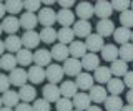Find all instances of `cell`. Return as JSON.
Segmentation results:
<instances>
[{
	"mask_svg": "<svg viewBox=\"0 0 133 111\" xmlns=\"http://www.w3.org/2000/svg\"><path fill=\"white\" fill-rule=\"evenodd\" d=\"M63 68L60 66L58 63H50L47 70H45V76H47V80H48V83H53V85H57V83H62V80H63Z\"/></svg>",
	"mask_w": 133,
	"mask_h": 111,
	"instance_id": "obj_1",
	"label": "cell"
},
{
	"mask_svg": "<svg viewBox=\"0 0 133 111\" xmlns=\"http://www.w3.org/2000/svg\"><path fill=\"white\" fill-rule=\"evenodd\" d=\"M37 18H38L40 25H43V27H53V23L57 22V12L53 10V9H50V7H45V9H40Z\"/></svg>",
	"mask_w": 133,
	"mask_h": 111,
	"instance_id": "obj_2",
	"label": "cell"
},
{
	"mask_svg": "<svg viewBox=\"0 0 133 111\" xmlns=\"http://www.w3.org/2000/svg\"><path fill=\"white\" fill-rule=\"evenodd\" d=\"M93 13L97 15L100 20H107L110 18V15L113 13V9H111V3L107 2V0H98L93 5Z\"/></svg>",
	"mask_w": 133,
	"mask_h": 111,
	"instance_id": "obj_3",
	"label": "cell"
},
{
	"mask_svg": "<svg viewBox=\"0 0 133 111\" xmlns=\"http://www.w3.org/2000/svg\"><path fill=\"white\" fill-rule=\"evenodd\" d=\"M63 73L68 76H78L82 73V61L77 60V58H66L63 61Z\"/></svg>",
	"mask_w": 133,
	"mask_h": 111,
	"instance_id": "obj_4",
	"label": "cell"
},
{
	"mask_svg": "<svg viewBox=\"0 0 133 111\" xmlns=\"http://www.w3.org/2000/svg\"><path fill=\"white\" fill-rule=\"evenodd\" d=\"M85 47H87V51L97 53V51H102V48L105 47V42H103V38L100 35L91 33L90 36L85 38Z\"/></svg>",
	"mask_w": 133,
	"mask_h": 111,
	"instance_id": "obj_5",
	"label": "cell"
},
{
	"mask_svg": "<svg viewBox=\"0 0 133 111\" xmlns=\"http://www.w3.org/2000/svg\"><path fill=\"white\" fill-rule=\"evenodd\" d=\"M8 80H10V85L22 88L23 85H27L28 76H27V71H25L23 68H15V70H12V71H10V75H8Z\"/></svg>",
	"mask_w": 133,
	"mask_h": 111,
	"instance_id": "obj_6",
	"label": "cell"
},
{
	"mask_svg": "<svg viewBox=\"0 0 133 111\" xmlns=\"http://www.w3.org/2000/svg\"><path fill=\"white\" fill-rule=\"evenodd\" d=\"M22 38V45H23V48H27V50H33V48H37L38 47V43H40V33H37V32H23V35L20 36Z\"/></svg>",
	"mask_w": 133,
	"mask_h": 111,
	"instance_id": "obj_7",
	"label": "cell"
},
{
	"mask_svg": "<svg viewBox=\"0 0 133 111\" xmlns=\"http://www.w3.org/2000/svg\"><path fill=\"white\" fill-rule=\"evenodd\" d=\"M42 94H43V100H47L48 103H57V101L62 98L60 88H58L57 85H53V83L45 85L43 90H42Z\"/></svg>",
	"mask_w": 133,
	"mask_h": 111,
	"instance_id": "obj_8",
	"label": "cell"
},
{
	"mask_svg": "<svg viewBox=\"0 0 133 111\" xmlns=\"http://www.w3.org/2000/svg\"><path fill=\"white\" fill-rule=\"evenodd\" d=\"M33 63L37 65V66H48L50 63H52V53L50 50H45V48H40V50H37L33 53Z\"/></svg>",
	"mask_w": 133,
	"mask_h": 111,
	"instance_id": "obj_9",
	"label": "cell"
},
{
	"mask_svg": "<svg viewBox=\"0 0 133 111\" xmlns=\"http://www.w3.org/2000/svg\"><path fill=\"white\" fill-rule=\"evenodd\" d=\"M20 27L25 28V32H30L33 30L37 25H38V18H37L35 13H30V12H23L22 15H20Z\"/></svg>",
	"mask_w": 133,
	"mask_h": 111,
	"instance_id": "obj_10",
	"label": "cell"
},
{
	"mask_svg": "<svg viewBox=\"0 0 133 111\" xmlns=\"http://www.w3.org/2000/svg\"><path fill=\"white\" fill-rule=\"evenodd\" d=\"M27 76H28V81L33 83V85H40V83H43V80H47L45 70L42 66H37V65L30 66V70L27 71Z\"/></svg>",
	"mask_w": 133,
	"mask_h": 111,
	"instance_id": "obj_11",
	"label": "cell"
},
{
	"mask_svg": "<svg viewBox=\"0 0 133 111\" xmlns=\"http://www.w3.org/2000/svg\"><path fill=\"white\" fill-rule=\"evenodd\" d=\"M95 28H97V35H100L102 38H107V36L113 35V32H115V23L111 22L110 18H107V20H100Z\"/></svg>",
	"mask_w": 133,
	"mask_h": 111,
	"instance_id": "obj_12",
	"label": "cell"
},
{
	"mask_svg": "<svg viewBox=\"0 0 133 111\" xmlns=\"http://www.w3.org/2000/svg\"><path fill=\"white\" fill-rule=\"evenodd\" d=\"M73 33L78 38H87V36L91 35V25L87 20H78V22L73 23Z\"/></svg>",
	"mask_w": 133,
	"mask_h": 111,
	"instance_id": "obj_13",
	"label": "cell"
},
{
	"mask_svg": "<svg viewBox=\"0 0 133 111\" xmlns=\"http://www.w3.org/2000/svg\"><path fill=\"white\" fill-rule=\"evenodd\" d=\"M57 22L62 25V28H70L75 23V13L72 10H63L57 12Z\"/></svg>",
	"mask_w": 133,
	"mask_h": 111,
	"instance_id": "obj_14",
	"label": "cell"
},
{
	"mask_svg": "<svg viewBox=\"0 0 133 111\" xmlns=\"http://www.w3.org/2000/svg\"><path fill=\"white\" fill-rule=\"evenodd\" d=\"M23 48V45H22V38L20 36H17V35H8L7 38H5V50L8 53H12V55H17L20 50Z\"/></svg>",
	"mask_w": 133,
	"mask_h": 111,
	"instance_id": "obj_15",
	"label": "cell"
},
{
	"mask_svg": "<svg viewBox=\"0 0 133 111\" xmlns=\"http://www.w3.org/2000/svg\"><path fill=\"white\" fill-rule=\"evenodd\" d=\"M2 28L3 32L8 35H15V32H18L20 28V20L17 17H12V15H8V17H5L2 20Z\"/></svg>",
	"mask_w": 133,
	"mask_h": 111,
	"instance_id": "obj_16",
	"label": "cell"
},
{
	"mask_svg": "<svg viewBox=\"0 0 133 111\" xmlns=\"http://www.w3.org/2000/svg\"><path fill=\"white\" fill-rule=\"evenodd\" d=\"M77 78V81H75V85H77L78 90H82V91H90L91 86H93V76L90 75V73H80Z\"/></svg>",
	"mask_w": 133,
	"mask_h": 111,
	"instance_id": "obj_17",
	"label": "cell"
},
{
	"mask_svg": "<svg viewBox=\"0 0 133 111\" xmlns=\"http://www.w3.org/2000/svg\"><path fill=\"white\" fill-rule=\"evenodd\" d=\"M68 51H70V55L73 56V58H83V56L87 55V47H85V42H82V40H73L72 43H70V47H68Z\"/></svg>",
	"mask_w": 133,
	"mask_h": 111,
	"instance_id": "obj_18",
	"label": "cell"
},
{
	"mask_svg": "<svg viewBox=\"0 0 133 111\" xmlns=\"http://www.w3.org/2000/svg\"><path fill=\"white\" fill-rule=\"evenodd\" d=\"M100 60H102V58H98L97 53H90L88 51L82 58V68L88 70V71H95V70L100 66Z\"/></svg>",
	"mask_w": 133,
	"mask_h": 111,
	"instance_id": "obj_19",
	"label": "cell"
},
{
	"mask_svg": "<svg viewBox=\"0 0 133 111\" xmlns=\"http://www.w3.org/2000/svg\"><path fill=\"white\" fill-rule=\"evenodd\" d=\"M50 53H52V58L55 60V61H65L70 56L68 47H66V45H62V43L53 45L52 50H50Z\"/></svg>",
	"mask_w": 133,
	"mask_h": 111,
	"instance_id": "obj_20",
	"label": "cell"
},
{
	"mask_svg": "<svg viewBox=\"0 0 133 111\" xmlns=\"http://www.w3.org/2000/svg\"><path fill=\"white\" fill-rule=\"evenodd\" d=\"M18 96H20V101L22 103H32L37 100V90L35 86L32 85H23L18 91Z\"/></svg>",
	"mask_w": 133,
	"mask_h": 111,
	"instance_id": "obj_21",
	"label": "cell"
},
{
	"mask_svg": "<svg viewBox=\"0 0 133 111\" xmlns=\"http://www.w3.org/2000/svg\"><path fill=\"white\" fill-rule=\"evenodd\" d=\"M72 103H73V108H75V109L85 111V109H87V108L90 106L91 100H90V96H88V94H87L85 91H80V93H77V94L73 96Z\"/></svg>",
	"mask_w": 133,
	"mask_h": 111,
	"instance_id": "obj_22",
	"label": "cell"
},
{
	"mask_svg": "<svg viewBox=\"0 0 133 111\" xmlns=\"http://www.w3.org/2000/svg\"><path fill=\"white\" fill-rule=\"evenodd\" d=\"M110 71H111V76H115V78H122V76L127 75V71H128V63L118 58V60L111 61V65H110Z\"/></svg>",
	"mask_w": 133,
	"mask_h": 111,
	"instance_id": "obj_23",
	"label": "cell"
},
{
	"mask_svg": "<svg viewBox=\"0 0 133 111\" xmlns=\"http://www.w3.org/2000/svg\"><path fill=\"white\" fill-rule=\"evenodd\" d=\"M90 100L95 103V105H100V103H105L107 100V90L103 88L102 85H97V86H91L90 93H88Z\"/></svg>",
	"mask_w": 133,
	"mask_h": 111,
	"instance_id": "obj_24",
	"label": "cell"
},
{
	"mask_svg": "<svg viewBox=\"0 0 133 111\" xmlns=\"http://www.w3.org/2000/svg\"><path fill=\"white\" fill-rule=\"evenodd\" d=\"M77 17L88 22V18L93 17V5L90 2H80L77 5Z\"/></svg>",
	"mask_w": 133,
	"mask_h": 111,
	"instance_id": "obj_25",
	"label": "cell"
},
{
	"mask_svg": "<svg viewBox=\"0 0 133 111\" xmlns=\"http://www.w3.org/2000/svg\"><path fill=\"white\" fill-rule=\"evenodd\" d=\"M60 88V94H62V98H73L75 94L78 93V88H77V85H75V81H70V80H66V81H62V85L58 86Z\"/></svg>",
	"mask_w": 133,
	"mask_h": 111,
	"instance_id": "obj_26",
	"label": "cell"
},
{
	"mask_svg": "<svg viewBox=\"0 0 133 111\" xmlns=\"http://www.w3.org/2000/svg\"><path fill=\"white\" fill-rule=\"evenodd\" d=\"M113 38H115V42H116V43H120V45H127V43H130V38H131V32H130V28H125V27H118V28H115V32H113Z\"/></svg>",
	"mask_w": 133,
	"mask_h": 111,
	"instance_id": "obj_27",
	"label": "cell"
},
{
	"mask_svg": "<svg viewBox=\"0 0 133 111\" xmlns=\"http://www.w3.org/2000/svg\"><path fill=\"white\" fill-rule=\"evenodd\" d=\"M111 71H110V66H100L95 70V75H93V80L97 81V83H108V81L111 80Z\"/></svg>",
	"mask_w": 133,
	"mask_h": 111,
	"instance_id": "obj_28",
	"label": "cell"
},
{
	"mask_svg": "<svg viewBox=\"0 0 133 111\" xmlns=\"http://www.w3.org/2000/svg\"><path fill=\"white\" fill-rule=\"evenodd\" d=\"M107 88H108V93L110 94H115V96H120L125 90V85H123V80L122 78H111L110 81L107 83Z\"/></svg>",
	"mask_w": 133,
	"mask_h": 111,
	"instance_id": "obj_29",
	"label": "cell"
},
{
	"mask_svg": "<svg viewBox=\"0 0 133 111\" xmlns=\"http://www.w3.org/2000/svg\"><path fill=\"white\" fill-rule=\"evenodd\" d=\"M57 40L62 45H70L75 40L73 28H60V30H57Z\"/></svg>",
	"mask_w": 133,
	"mask_h": 111,
	"instance_id": "obj_30",
	"label": "cell"
},
{
	"mask_svg": "<svg viewBox=\"0 0 133 111\" xmlns=\"http://www.w3.org/2000/svg\"><path fill=\"white\" fill-rule=\"evenodd\" d=\"M15 58H17V63H18L20 66H28V65L33 63V53H32V50L22 48V50L15 55Z\"/></svg>",
	"mask_w": 133,
	"mask_h": 111,
	"instance_id": "obj_31",
	"label": "cell"
},
{
	"mask_svg": "<svg viewBox=\"0 0 133 111\" xmlns=\"http://www.w3.org/2000/svg\"><path fill=\"white\" fill-rule=\"evenodd\" d=\"M17 58L12 53H3L2 56H0V68L2 70H7V71H12V70L17 68Z\"/></svg>",
	"mask_w": 133,
	"mask_h": 111,
	"instance_id": "obj_32",
	"label": "cell"
},
{
	"mask_svg": "<svg viewBox=\"0 0 133 111\" xmlns=\"http://www.w3.org/2000/svg\"><path fill=\"white\" fill-rule=\"evenodd\" d=\"M2 101H3V106L15 108V106L20 103V96H18L17 91H14V90H8V91H5L2 94Z\"/></svg>",
	"mask_w": 133,
	"mask_h": 111,
	"instance_id": "obj_33",
	"label": "cell"
},
{
	"mask_svg": "<svg viewBox=\"0 0 133 111\" xmlns=\"http://www.w3.org/2000/svg\"><path fill=\"white\" fill-rule=\"evenodd\" d=\"M102 60L110 61V63L118 60V47L116 45H105L102 48Z\"/></svg>",
	"mask_w": 133,
	"mask_h": 111,
	"instance_id": "obj_34",
	"label": "cell"
},
{
	"mask_svg": "<svg viewBox=\"0 0 133 111\" xmlns=\"http://www.w3.org/2000/svg\"><path fill=\"white\" fill-rule=\"evenodd\" d=\"M105 108H107V111H122V108H123L122 98H120V96H115V94L107 96V100H105Z\"/></svg>",
	"mask_w": 133,
	"mask_h": 111,
	"instance_id": "obj_35",
	"label": "cell"
},
{
	"mask_svg": "<svg viewBox=\"0 0 133 111\" xmlns=\"http://www.w3.org/2000/svg\"><path fill=\"white\" fill-rule=\"evenodd\" d=\"M57 40V30L53 27H43L40 30V42L43 43H53Z\"/></svg>",
	"mask_w": 133,
	"mask_h": 111,
	"instance_id": "obj_36",
	"label": "cell"
},
{
	"mask_svg": "<svg viewBox=\"0 0 133 111\" xmlns=\"http://www.w3.org/2000/svg\"><path fill=\"white\" fill-rule=\"evenodd\" d=\"M5 10L12 15V17H15L17 13H20V12L23 10V2L22 0H7L5 2Z\"/></svg>",
	"mask_w": 133,
	"mask_h": 111,
	"instance_id": "obj_37",
	"label": "cell"
},
{
	"mask_svg": "<svg viewBox=\"0 0 133 111\" xmlns=\"http://www.w3.org/2000/svg\"><path fill=\"white\" fill-rule=\"evenodd\" d=\"M118 56L120 60L123 61H133V43H127V45H122L118 48Z\"/></svg>",
	"mask_w": 133,
	"mask_h": 111,
	"instance_id": "obj_38",
	"label": "cell"
},
{
	"mask_svg": "<svg viewBox=\"0 0 133 111\" xmlns=\"http://www.w3.org/2000/svg\"><path fill=\"white\" fill-rule=\"evenodd\" d=\"M55 108H57V111H73V103L68 98H60L55 103Z\"/></svg>",
	"mask_w": 133,
	"mask_h": 111,
	"instance_id": "obj_39",
	"label": "cell"
},
{
	"mask_svg": "<svg viewBox=\"0 0 133 111\" xmlns=\"http://www.w3.org/2000/svg\"><path fill=\"white\" fill-rule=\"evenodd\" d=\"M120 23H122V27H125V28H131L133 27V12L127 10V12H123V13H120Z\"/></svg>",
	"mask_w": 133,
	"mask_h": 111,
	"instance_id": "obj_40",
	"label": "cell"
},
{
	"mask_svg": "<svg viewBox=\"0 0 133 111\" xmlns=\"http://www.w3.org/2000/svg\"><path fill=\"white\" fill-rule=\"evenodd\" d=\"M32 108H33V111H52L50 103L47 100H43V98H37V100L33 101Z\"/></svg>",
	"mask_w": 133,
	"mask_h": 111,
	"instance_id": "obj_41",
	"label": "cell"
},
{
	"mask_svg": "<svg viewBox=\"0 0 133 111\" xmlns=\"http://www.w3.org/2000/svg\"><path fill=\"white\" fill-rule=\"evenodd\" d=\"M110 3H111V9L120 12V13L130 10V2H128V0H113V2H110Z\"/></svg>",
	"mask_w": 133,
	"mask_h": 111,
	"instance_id": "obj_42",
	"label": "cell"
},
{
	"mask_svg": "<svg viewBox=\"0 0 133 111\" xmlns=\"http://www.w3.org/2000/svg\"><path fill=\"white\" fill-rule=\"evenodd\" d=\"M40 5H42L40 0H25L23 2L25 12H30V13H35L37 10H40Z\"/></svg>",
	"mask_w": 133,
	"mask_h": 111,
	"instance_id": "obj_43",
	"label": "cell"
},
{
	"mask_svg": "<svg viewBox=\"0 0 133 111\" xmlns=\"http://www.w3.org/2000/svg\"><path fill=\"white\" fill-rule=\"evenodd\" d=\"M10 90V80H8V76L7 75H2L0 73V93H5Z\"/></svg>",
	"mask_w": 133,
	"mask_h": 111,
	"instance_id": "obj_44",
	"label": "cell"
},
{
	"mask_svg": "<svg viewBox=\"0 0 133 111\" xmlns=\"http://www.w3.org/2000/svg\"><path fill=\"white\" fill-rule=\"evenodd\" d=\"M123 85L125 88L133 90V71H127V75L123 76Z\"/></svg>",
	"mask_w": 133,
	"mask_h": 111,
	"instance_id": "obj_45",
	"label": "cell"
},
{
	"mask_svg": "<svg viewBox=\"0 0 133 111\" xmlns=\"http://www.w3.org/2000/svg\"><path fill=\"white\" fill-rule=\"evenodd\" d=\"M15 111H33V108L30 103H18L15 106Z\"/></svg>",
	"mask_w": 133,
	"mask_h": 111,
	"instance_id": "obj_46",
	"label": "cell"
},
{
	"mask_svg": "<svg viewBox=\"0 0 133 111\" xmlns=\"http://www.w3.org/2000/svg\"><path fill=\"white\" fill-rule=\"evenodd\" d=\"M58 5H60L63 10H70V7H73L75 2H73V0H60V2H58Z\"/></svg>",
	"mask_w": 133,
	"mask_h": 111,
	"instance_id": "obj_47",
	"label": "cell"
},
{
	"mask_svg": "<svg viewBox=\"0 0 133 111\" xmlns=\"http://www.w3.org/2000/svg\"><path fill=\"white\" fill-rule=\"evenodd\" d=\"M5 13H7V10H5V3L0 2V18H5Z\"/></svg>",
	"mask_w": 133,
	"mask_h": 111,
	"instance_id": "obj_48",
	"label": "cell"
},
{
	"mask_svg": "<svg viewBox=\"0 0 133 111\" xmlns=\"http://www.w3.org/2000/svg\"><path fill=\"white\" fill-rule=\"evenodd\" d=\"M127 101H128V105H133V90H128V93H127Z\"/></svg>",
	"mask_w": 133,
	"mask_h": 111,
	"instance_id": "obj_49",
	"label": "cell"
},
{
	"mask_svg": "<svg viewBox=\"0 0 133 111\" xmlns=\"http://www.w3.org/2000/svg\"><path fill=\"white\" fill-rule=\"evenodd\" d=\"M85 111H102V108H100V106H97V105H95V106H91V105H90Z\"/></svg>",
	"mask_w": 133,
	"mask_h": 111,
	"instance_id": "obj_50",
	"label": "cell"
},
{
	"mask_svg": "<svg viewBox=\"0 0 133 111\" xmlns=\"http://www.w3.org/2000/svg\"><path fill=\"white\" fill-rule=\"evenodd\" d=\"M3 51H5V42H3V40H0V56L3 55Z\"/></svg>",
	"mask_w": 133,
	"mask_h": 111,
	"instance_id": "obj_51",
	"label": "cell"
},
{
	"mask_svg": "<svg viewBox=\"0 0 133 111\" xmlns=\"http://www.w3.org/2000/svg\"><path fill=\"white\" fill-rule=\"evenodd\" d=\"M122 111H133V105H125L122 108Z\"/></svg>",
	"mask_w": 133,
	"mask_h": 111,
	"instance_id": "obj_52",
	"label": "cell"
},
{
	"mask_svg": "<svg viewBox=\"0 0 133 111\" xmlns=\"http://www.w3.org/2000/svg\"><path fill=\"white\" fill-rule=\"evenodd\" d=\"M42 3H45V5H53V3H55V2H53V0H43V2H42Z\"/></svg>",
	"mask_w": 133,
	"mask_h": 111,
	"instance_id": "obj_53",
	"label": "cell"
},
{
	"mask_svg": "<svg viewBox=\"0 0 133 111\" xmlns=\"http://www.w3.org/2000/svg\"><path fill=\"white\" fill-rule=\"evenodd\" d=\"M0 111H14V108H8V106H2Z\"/></svg>",
	"mask_w": 133,
	"mask_h": 111,
	"instance_id": "obj_54",
	"label": "cell"
},
{
	"mask_svg": "<svg viewBox=\"0 0 133 111\" xmlns=\"http://www.w3.org/2000/svg\"><path fill=\"white\" fill-rule=\"evenodd\" d=\"M3 106V101H2V96H0V108H2Z\"/></svg>",
	"mask_w": 133,
	"mask_h": 111,
	"instance_id": "obj_55",
	"label": "cell"
},
{
	"mask_svg": "<svg viewBox=\"0 0 133 111\" xmlns=\"http://www.w3.org/2000/svg\"><path fill=\"white\" fill-rule=\"evenodd\" d=\"M0 33H3V28H2V23H0Z\"/></svg>",
	"mask_w": 133,
	"mask_h": 111,
	"instance_id": "obj_56",
	"label": "cell"
},
{
	"mask_svg": "<svg viewBox=\"0 0 133 111\" xmlns=\"http://www.w3.org/2000/svg\"><path fill=\"white\" fill-rule=\"evenodd\" d=\"M130 7H131V9H130V10L133 12V2H130Z\"/></svg>",
	"mask_w": 133,
	"mask_h": 111,
	"instance_id": "obj_57",
	"label": "cell"
},
{
	"mask_svg": "<svg viewBox=\"0 0 133 111\" xmlns=\"http://www.w3.org/2000/svg\"><path fill=\"white\" fill-rule=\"evenodd\" d=\"M130 40H131V43H133V32H131V38Z\"/></svg>",
	"mask_w": 133,
	"mask_h": 111,
	"instance_id": "obj_58",
	"label": "cell"
},
{
	"mask_svg": "<svg viewBox=\"0 0 133 111\" xmlns=\"http://www.w3.org/2000/svg\"><path fill=\"white\" fill-rule=\"evenodd\" d=\"M73 111H80V109H73Z\"/></svg>",
	"mask_w": 133,
	"mask_h": 111,
	"instance_id": "obj_59",
	"label": "cell"
}]
</instances>
